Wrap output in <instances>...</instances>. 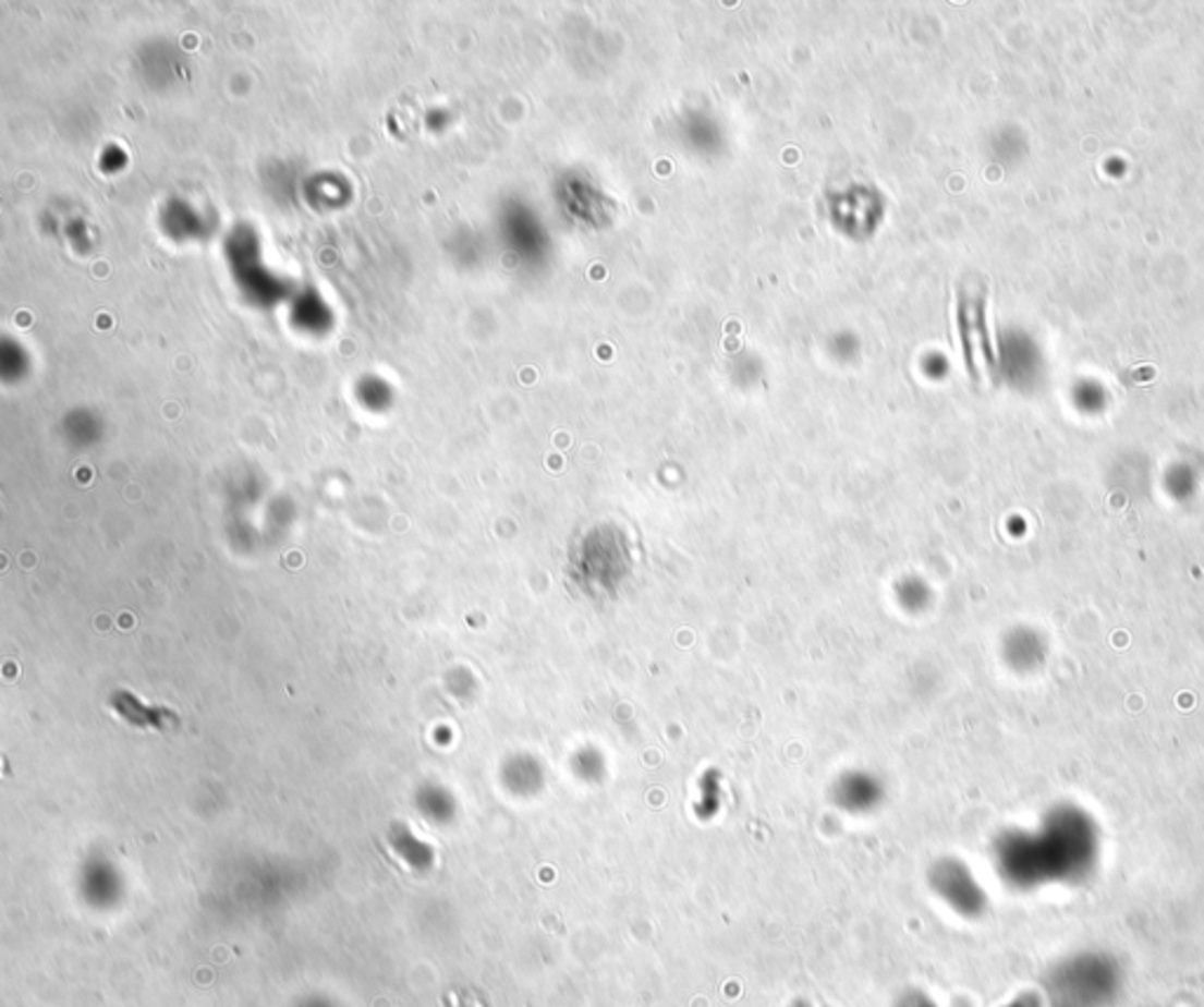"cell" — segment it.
I'll use <instances>...</instances> for the list:
<instances>
[{"label": "cell", "mask_w": 1204, "mask_h": 1007, "mask_svg": "<svg viewBox=\"0 0 1204 1007\" xmlns=\"http://www.w3.org/2000/svg\"><path fill=\"white\" fill-rule=\"evenodd\" d=\"M958 323L960 335L964 344V359L972 369V375L978 377L981 369L986 367V359L995 361V353L988 347V332H986V300L984 294H958Z\"/></svg>", "instance_id": "1"}, {"label": "cell", "mask_w": 1204, "mask_h": 1007, "mask_svg": "<svg viewBox=\"0 0 1204 1007\" xmlns=\"http://www.w3.org/2000/svg\"><path fill=\"white\" fill-rule=\"evenodd\" d=\"M866 791L868 793H880L878 784H875L873 779H864L861 775L842 781V787H840V801L842 803L840 805H844L847 810H852V812H864L873 805H878V798L866 796Z\"/></svg>", "instance_id": "2"}, {"label": "cell", "mask_w": 1204, "mask_h": 1007, "mask_svg": "<svg viewBox=\"0 0 1204 1007\" xmlns=\"http://www.w3.org/2000/svg\"><path fill=\"white\" fill-rule=\"evenodd\" d=\"M895 1007H939V1005H936V1000L932 996H927L925 991L905 988L897 996Z\"/></svg>", "instance_id": "3"}]
</instances>
